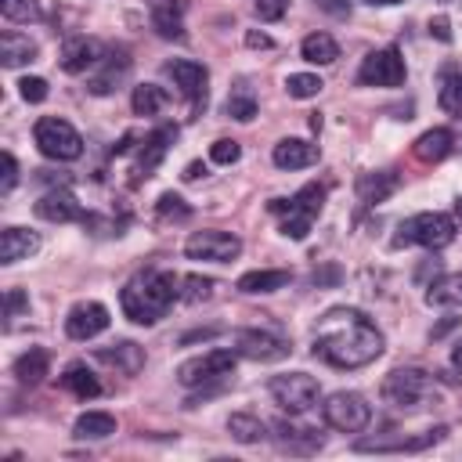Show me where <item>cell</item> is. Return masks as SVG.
<instances>
[{
	"label": "cell",
	"instance_id": "35",
	"mask_svg": "<svg viewBox=\"0 0 462 462\" xmlns=\"http://www.w3.org/2000/svg\"><path fill=\"white\" fill-rule=\"evenodd\" d=\"M72 433H76L79 440H105V437L116 433V415H108V411H83V415L76 419Z\"/></svg>",
	"mask_w": 462,
	"mask_h": 462
},
{
	"label": "cell",
	"instance_id": "38",
	"mask_svg": "<svg viewBox=\"0 0 462 462\" xmlns=\"http://www.w3.org/2000/svg\"><path fill=\"white\" fill-rule=\"evenodd\" d=\"M321 76H314V72H292L289 79H285V94L289 97H296V101H307V97H318L321 94Z\"/></svg>",
	"mask_w": 462,
	"mask_h": 462
},
{
	"label": "cell",
	"instance_id": "12",
	"mask_svg": "<svg viewBox=\"0 0 462 462\" xmlns=\"http://www.w3.org/2000/svg\"><path fill=\"white\" fill-rule=\"evenodd\" d=\"M162 76H166L195 108L206 105V83H209V69H206V65H199V61H191V58H170V61H162Z\"/></svg>",
	"mask_w": 462,
	"mask_h": 462
},
{
	"label": "cell",
	"instance_id": "36",
	"mask_svg": "<svg viewBox=\"0 0 462 462\" xmlns=\"http://www.w3.org/2000/svg\"><path fill=\"white\" fill-rule=\"evenodd\" d=\"M166 90L162 87H155V83H141V87H134V97H130V108H134V116H159L162 108H166Z\"/></svg>",
	"mask_w": 462,
	"mask_h": 462
},
{
	"label": "cell",
	"instance_id": "26",
	"mask_svg": "<svg viewBox=\"0 0 462 462\" xmlns=\"http://www.w3.org/2000/svg\"><path fill=\"white\" fill-rule=\"evenodd\" d=\"M451 148H455V134H451L448 126H433V130H426V134L411 144V152H415L419 162H440V159L451 155Z\"/></svg>",
	"mask_w": 462,
	"mask_h": 462
},
{
	"label": "cell",
	"instance_id": "40",
	"mask_svg": "<svg viewBox=\"0 0 462 462\" xmlns=\"http://www.w3.org/2000/svg\"><path fill=\"white\" fill-rule=\"evenodd\" d=\"M213 296V278H202V274H184L180 278V300L184 303H202Z\"/></svg>",
	"mask_w": 462,
	"mask_h": 462
},
{
	"label": "cell",
	"instance_id": "42",
	"mask_svg": "<svg viewBox=\"0 0 462 462\" xmlns=\"http://www.w3.org/2000/svg\"><path fill=\"white\" fill-rule=\"evenodd\" d=\"M159 217H166V220H188L191 217V206L180 195L166 191V195H159Z\"/></svg>",
	"mask_w": 462,
	"mask_h": 462
},
{
	"label": "cell",
	"instance_id": "25",
	"mask_svg": "<svg viewBox=\"0 0 462 462\" xmlns=\"http://www.w3.org/2000/svg\"><path fill=\"white\" fill-rule=\"evenodd\" d=\"M289 282H292V271H285V267H260V271H245L235 282V289L245 292V296H260V292H278Z\"/></svg>",
	"mask_w": 462,
	"mask_h": 462
},
{
	"label": "cell",
	"instance_id": "16",
	"mask_svg": "<svg viewBox=\"0 0 462 462\" xmlns=\"http://www.w3.org/2000/svg\"><path fill=\"white\" fill-rule=\"evenodd\" d=\"M32 213L47 224H72V220H87L83 206L76 202V195L69 188H51L47 195H40V202L32 206Z\"/></svg>",
	"mask_w": 462,
	"mask_h": 462
},
{
	"label": "cell",
	"instance_id": "18",
	"mask_svg": "<svg viewBox=\"0 0 462 462\" xmlns=\"http://www.w3.org/2000/svg\"><path fill=\"white\" fill-rule=\"evenodd\" d=\"M101 43L97 40H90V36H69L65 43H61V54H58V65L69 72V76H79V72H87V69H94L97 61H101Z\"/></svg>",
	"mask_w": 462,
	"mask_h": 462
},
{
	"label": "cell",
	"instance_id": "55",
	"mask_svg": "<svg viewBox=\"0 0 462 462\" xmlns=\"http://www.w3.org/2000/svg\"><path fill=\"white\" fill-rule=\"evenodd\" d=\"M455 217H458V224H462V199L455 202Z\"/></svg>",
	"mask_w": 462,
	"mask_h": 462
},
{
	"label": "cell",
	"instance_id": "48",
	"mask_svg": "<svg viewBox=\"0 0 462 462\" xmlns=\"http://www.w3.org/2000/svg\"><path fill=\"white\" fill-rule=\"evenodd\" d=\"M430 36H433V40H440V43H451V22H448L444 14L430 18Z\"/></svg>",
	"mask_w": 462,
	"mask_h": 462
},
{
	"label": "cell",
	"instance_id": "19",
	"mask_svg": "<svg viewBox=\"0 0 462 462\" xmlns=\"http://www.w3.org/2000/svg\"><path fill=\"white\" fill-rule=\"evenodd\" d=\"M94 357H97L101 365L123 372V375H137V372L144 368V346L134 343V339H116V343H108V346H97Z\"/></svg>",
	"mask_w": 462,
	"mask_h": 462
},
{
	"label": "cell",
	"instance_id": "28",
	"mask_svg": "<svg viewBox=\"0 0 462 462\" xmlns=\"http://www.w3.org/2000/svg\"><path fill=\"white\" fill-rule=\"evenodd\" d=\"M29 61H36V43L25 32L7 29L0 36V65L4 69H18V65H29Z\"/></svg>",
	"mask_w": 462,
	"mask_h": 462
},
{
	"label": "cell",
	"instance_id": "41",
	"mask_svg": "<svg viewBox=\"0 0 462 462\" xmlns=\"http://www.w3.org/2000/svg\"><path fill=\"white\" fill-rule=\"evenodd\" d=\"M209 159H213L217 166H231V162H238V159H242V144H238V141H231V137H220V141H213Z\"/></svg>",
	"mask_w": 462,
	"mask_h": 462
},
{
	"label": "cell",
	"instance_id": "1",
	"mask_svg": "<svg viewBox=\"0 0 462 462\" xmlns=\"http://www.w3.org/2000/svg\"><path fill=\"white\" fill-rule=\"evenodd\" d=\"M383 354V332L357 307H332L314 325V357L332 368H365Z\"/></svg>",
	"mask_w": 462,
	"mask_h": 462
},
{
	"label": "cell",
	"instance_id": "8",
	"mask_svg": "<svg viewBox=\"0 0 462 462\" xmlns=\"http://www.w3.org/2000/svg\"><path fill=\"white\" fill-rule=\"evenodd\" d=\"M267 390H271L274 404H278L282 411H289V415H307V411L318 404V397H321L318 379H314V375H307V372H285V375H271Z\"/></svg>",
	"mask_w": 462,
	"mask_h": 462
},
{
	"label": "cell",
	"instance_id": "53",
	"mask_svg": "<svg viewBox=\"0 0 462 462\" xmlns=\"http://www.w3.org/2000/svg\"><path fill=\"white\" fill-rule=\"evenodd\" d=\"M451 365H455V368H458V372H462V343H458V346H455V350H451Z\"/></svg>",
	"mask_w": 462,
	"mask_h": 462
},
{
	"label": "cell",
	"instance_id": "50",
	"mask_svg": "<svg viewBox=\"0 0 462 462\" xmlns=\"http://www.w3.org/2000/svg\"><path fill=\"white\" fill-rule=\"evenodd\" d=\"M220 328H191V332H184L180 336V346H188V343H195V339H213Z\"/></svg>",
	"mask_w": 462,
	"mask_h": 462
},
{
	"label": "cell",
	"instance_id": "47",
	"mask_svg": "<svg viewBox=\"0 0 462 462\" xmlns=\"http://www.w3.org/2000/svg\"><path fill=\"white\" fill-rule=\"evenodd\" d=\"M318 11H325V14H332V18H346L350 14V0H310Z\"/></svg>",
	"mask_w": 462,
	"mask_h": 462
},
{
	"label": "cell",
	"instance_id": "54",
	"mask_svg": "<svg viewBox=\"0 0 462 462\" xmlns=\"http://www.w3.org/2000/svg\"><path fill=\"white\" fill-rule=\"evenodd\" d=\"M365 4H372V7H375V4H379V7H390V4H401V0H365Z\"/></svg>",
	"mask_w": 462,
	"mask_h": 462
},
{
	"label": "cell",
	"instance_id": "30",
	"mask_svg": "<svg viewBox=\"0 0 462 462\" xmlns=\"http://www.w3.org/2000/svg\"><path fill=\"white\" fill-rule=\"evenodd\" d=\"M47 372H51V354H47L43 346H29V350L14 361V379H18L22 386H40V383L47 379Z\"/></svg>",
	"mask_w": 462,
	"mask_h": 462
},
{
	"label": "cell",
	"instance_id": "33",
	"mask_svg": "<svg viewBox=\"0 0 462 462\" xmlns=\"http://www.w3.org/2000/svg\"><path fill=\"white\" fill-rule=\"evenodd\" d=\"M426 303H430V307H462V271L440 274V278L426 289Z\"/></svg>",
	"mask_w": 462,
	"mask_h": 462
},
{
	"label": "cell",
	"instance_id": "51",
	"mask_svg": "<svg viewBox=\"0 0 462 462\" xmlns=\"http://www.w3.org/2000/svg\"><path fill=\"white\" fill-rule=\"evenodd\" d=\"M199 177H206V166H202V162H188L184 180H199Z\"/></svg>",
	"mask_w": 462,
	"mask_h": 462
},
{
	"label": "cell",
	"instance_id": "4",
	"mask_svg": "<svg viewBox=\"0 0 462 462\" xmlns=\"http://www.w3.org/2000/svg\"><path fill=\"white\" fill-rule=\"evenodd\" d=\"M321 206H325V188L318 180L303 184L292 199H271L267 202L271 213H282V235L292 242H303L310 235L314 220L321 217Z\"/></svg>",
	"mask_w": 462,
	"mask_h": 462
},
{
	"label": "cell",
	"instance_id": "34",
	"mask_svg": "<svg viewBox=\"0 0 462 462\" xmlns=\"http://www.w3.org/2000/svg\"><path fill=\"white\" fill-rule=\"evenodd\" d=\"M300 54H303V61H310V65H332V61L339 58V43H336L328 32H310V36H303Z\"/></svg>",
	"mask_w": 462,
	"mask_h": 462
},
{
	"label": "cell",
	"instance_id": "10",
	"mask_svg": "<svg viewBox=\"0 0 462 462\" xmlns=\"http://www.w3.org/2000/svg\"><path fill=\"white\" fill-rule=\"evenodd\" d=\"M238 253H242V238H238V235H231V231H220V227L195 231V235L184 242V256H188V260L231 263Z\"/></svg>",
	"mask_w": 462,
	"mask_h": 462
},
{
	"label": "cell",
	"instance_id": "52",
	"mask_svg": "<svg viewBox=\"0 0 462 462\" xmlns=\"http://www.w3.org/2000/svg\"><path fill=\"white\" fill-rule=\"evenodd\" d=\"M455 325H458V318H448V321H440V325L433 328V339H440V336H444V332H451Z\"/></svg>",
	"mask_w": 462,
	"mask_h": 462
},
{
	"label": "cell",
	"instance_id": "23",
	"mask_svg": "<svg viewBox=\"0 0 462 462\" xmlns=\"http://www.w3.org/2000/svg\"><path fill=\"white\" fill-rule=\"evenodd\" d=\"M271 159H274L278 170H307V166L318 162V144H310L303 137H282L274 144Z\"/></svg>",
	"mask_w": 462,
	"mask_h": 462
},
{
	"label": "cell",
	"instance_id": "22",
	"mask_svg": "<svg viewBox=\"0 0 462 462\" xmlns=\"http://www.w3.org/2000/svg\"><path fill=\"white\" fill-rule=\"evenodd\" d=\"M444 433H448V426H433V430H426L422 437H393V440H372V437H365V440H357L354 444V451H426L430 444H437V440H444Z\"/></svg>",
	"mask_w": 462,
	"mask_h": 462
},
{
	"label": "cell",
	"instance_id": "32",
	"mask_svg": "<svg viewBox=\"0 0 462 462\" xmlns=\"http://www.w3.org/2000/svg\"><path fill=\"white\" fill-rule=\"evenodd\" d=\"M437 105L440 112L462 119V69L458 65H448L440 72V90H437Z\"/></svg>",
	"mask_w": 462,
	"mask_h": 462
},
{
	"label": "cell",
	"instance_id": "21",
	"mask_svg": "<svg viewBox=\"0 0 462 462\" xmlns=\"http://www.w3.org/2000/svg\"><path fill=\"white\" fill-rule=\"evenodd\" d=\"M184 11H188V0H148L152 29L162 40H184Z\"/></svg>",
	"mask_w": 462,
	"mask_h": 462
},
{
	"label": "cell",
	"instance_id": "45",
	"mask_svg": "<svg viewBox=\"0 0 462 462\" xmlns=\"http://www.w3.org/2000/svg\"><path fill=\"white\" fill-rule=\"evenodd\" d=\"M25 307H29V296H25L22 289H7V310H4L7 325H14V318H22Z\"/></svg>",
	"mask_w": 462,
	"mask_h": 462
},
{
	"label": "cell",
	"instance_id": "11",
	"mask_svg": "<svg viewBox=\"0 0 462 462\" xmlns=\"http://www.w3.org/2000/svg\"><path fill=\"white\" fill-rule=\"evenodd\" d=\"M404 76H408V69H404V58H401L397 47L372 51L357 69V83L361 87H401Z\"/></svg>",
	"mask_w": 462,
	"mask_h": 462
},
{
	"label": "cell",
	"instance_id": "39",
	"mask_svg": "<svg viewBox=\"0 0 462 462\" xmlns=\"http://www.w3.org/2000/svg\"><path fill=\"white\" fill-rule=\"evenodd\" d=\"M0 11L7 22H18V25H29L40 18V0H0Z\"/></svg>",
	"mask_w": 462,
	"mask_h": 462
},
{
	"label": "cell",
	"instance_id": "44",
	"mask_svg": "<svg viewBox=\"0 0 462 462\" xmlns=\"http://www.w3.org/2000/svg\"><path fill=\"white\" fill-rule=\"evenodd\" d=\"M253 11L260 22H278L289 11V0H253Z\"/></svg>",
	"mask_w": 462,
	"mask_h": 462
},
{
	"label": "cell",
	"instance_id": "17",
	"mask_svg": "<svg viewBox=\"0 0 462 462\" xmlns=\"http://www.w3.org/2000/svg\"><path fill=\"white\" fill-rule=\"evenodd\" d=\"M97 65H101V69L87 79V90L97 94V97L112 94V90L130 76V54H126V51H105Z\"/></svg>",
	"mask_w": 462,
	"mask_h": 462
},
{
	"label": "cell",
	"instance_id": "15",
	"mask_svg": "<svg viewBox=\"0 0 462 462\" xmlns=\"http://www.w3.org/2000/svg\"><path fill=\"white\" fill-rule=\"evenodd\" d=\"M177 141V126L173 123H162V126H155L144 141H141V148H137V162H134V180H141V177H152L155 173V166L166 159V152H170V144Z\"/></svg>",
	"mask_w": 462,
	"mask_h": 462
},
{
	"label": "cell",
	"instance_id": "2",
	"mask_svg": "<svg viewBox=\"0 0 462 462\" xmlns=\"http://www.w3.org/2000/svg\"><path fill=\"white\" fill-rule=\"evenodd\" d=\"M173 300H180V274L173 271H137L119 292V307L134 325H155Z\"/></svg>",
	"mask_w": 462,
	"mask_h": 462
},
{
	"label": "cell",
	"instance_id": "24",
	"mask_svg": "<svg viewBox=\"0 0 462 462\" xmlns=\"http://www.w3.org/2000/svg\"><path fill=\"white\" fill-rule=\"evenodd\" d=\"M40 249V235L29 231V227H4L0 235V263L11 267L18 260H29L32 253Z\"/></svg>",
	"mask_w": 462,
	"mask_h": 462
},
{
	"label": "cell",
	"instance_id": "43",
	"mask_svg": "<svg viewBox=\"0 0 462 462\" xmlns=\"http://www.w3.org/2000/svg\"><path fill=\"white\" fill-rule=\"evenodd\" d=\"M18 94H22L29 105H40V101H47V79L25 76V79H18Z\"/></svg>",
	"mask_w": 462,
	"mask_h": 462
},
{
	"label": "cell",
	"instance_id": "6",
	"mask_svg": "<svg viewBox=\"0 0 462 462\" xmlns=\"http://www.w3.org/2000/svg\"><path fill=\"white\" fill-rule=\"evenodd\" d=\"M32 141H36V148H40L47 159H54V162H72V159L83 155V137H79V130H76L69 119H58V116L36 119Z\"/></svg>",
	"mask_w": 462,
	"mask_h": 462
},
{
	"label": "cell",
	"instance_id": "27",
	"mask_svg": "<svg viewBox=\"0 0 462 462\" xmlns=\"http://www.w3.org/2000/svg\"><path fill=\"white\" fill-rule=\"evenodd\" d=\"M354 188H357V199H361L365 206H375V202H386V199L397 191V173H390V170H372V173H361Z\"/></svg>",
	"mask_w": 462,
	"mask_h": 462
},
{
	"label": "cell",
	"instance_id": "13",
	"mask_svg": "<svg viewBox=\"0 0 462 462\" xmlns=\"http://www.w3.org/2000/svg\"><path fill=\"white\" fill-rule=\"evenodd\" d=\"M235 350L249 361H282L289 357V339L282 332H271V328H238L235 332Z\"/></svg>",
	"mask_w": 462,
	"mask_h": 462
},
{
	"label": "cell",
	"instance_id": "37",
	"mask_svg": "<svg viewBox=\"0 0 462 462\" xmlns=\"http://www.w3.org/2000/svg\"><path fill=\"white\" fill-rule=\"evenodd\" d=\"M227 433H231L238 444H260V440L267 437V426H263L256 415H249V411H235V415L227 419Z\"/></svg>",
	"mask_w": 462,
	"mask_h": 462
},
{
	"label": "cell",
	"instance_id": "49",
	"mask_svg": "<svg viewBox=\"0 0 462 462\" xmlns=\"http://www.w3.org/2000/svg\"><path fill=\"white\" fill-rule=\"evenodd\" d=\"M245 47H253V51H271V47H274V40H271L267 32L249 29V32H245Z\"/></svg>",
	"mask_w": 462,
	"mask_h": 462
},
{
	"label": "cell",
	"instance_id": "9",
	"mask_svg": "<svg viewBox=\"0 0 462 462\" xmlns=\"http://www.w3.org/2000/svg\"><path fill=\"white\" fill-rule=\"evenodd\" d=\"M321 419L339 433H361L372 422V404L357 390H336L325 397Z\"/></svg>",
	"mask_w": 462,
	"mask_h": 462
},
{
	"label": "cell",
	"instance_id": "29",
	"mask_svg": "<svg viewBox=\"0 0 462 462\" xmlns=\"http://www.w3.org/2000/svg\"><path fill=\"white\" fill-rule=\"evenodd\" d=\"M256 108H260V101H256L253 83H249V79H235L231 90H227L224 112H227L231 119H238V123H249V119H256Z\"/></svg>",
	"mask_w": 462,
	"mask_h": 462
},
{
	"label": "cell",
	"instance_id": "46",
	"mask_svg": "<svg viewBox=\"0 0 462 462\" xmlns=\"http://www.w3.org/2000/svg\"><path fill=\"white\" fill-rule=\"evenodd\" d=\"M18 184V162L11 152H4V177H0V195H7Z\"/></svg>",
	"mask_w": 462,
	"mask_h": 462
},
{
	"label": "cell",
	"instance_id": "31",
	"mask_svg": "<svg viewBox=\"0 0 462 462\" xmlns=\"http://www.w3.org/2000/svg\"><path fill=\"white\" fill-rule=\"evenodd\" d=\"M58 383L69 390V393H76L79 401H94L97 393H101V383H97V375L83 365V361H72L61 375H58Z\"/></svg>",
	"mask_w": 462,
	"mask_h": 462
},
{
	"label": "cell",
	"instance_id": "20",
	"mask_svg": "<svg viewBox=\"0 0 462 462\" xmlns=\"http://www.w3.org/2000/svg\"><path fill=\"white\" fill-rule=\"evenodd\" d=\"M274 440H278V448L289 451V455H314V451H321V444H325V437H321L318 430L296 426V422H289V419H278V422H274Z\"/></svg>",
	"mask_w": 462,
	"mask_h": 462
},
{
	"label": "cell",
	"instance_id": "7",
	"mask_svg": "<svg viewBox=\"0 0 462 462\" xmlns=\"http://www.w3.org/2000/svg\"><path fill=\"white\" fill-rule=\"evenodd\" d=\"M235 361H238V350H206L199 357H188L180 361L177 368V383L188 386V390H199V386H209V383H220V379H231L235 372Z\"/></svg>",
	"mask_w": 462,
	"mask_h": 462
},
{
	"label": "cell",
	"instance_id": "14",
	"mask_svg": "<svg viewBox=\"0 0 462 462\" xmlns=\"http://www.w3.org/2000/svg\"><path fill=\"white\" fill-rule=\"evenodd\" d=\"M108 307L97 303V300H87V303H76L69 314H65V336L69 339H94L108 328Z\"/></svg>",
	"mask_w": 462,
	"mask_h": 462
},
{
	"label": "cell",
	"instance_id": "3",
	"mask_svg": "<svg viewBox=\"0 0 462 462\" xmlns=\"http://www.w3.org/2000/svg\"><path fill=\"white\" fill-rule=\"evenodd\" d=\"M379 397L393 411H419L430 401H437V379L426 368H419V365H404V368H393L383 379Z\"/></svg>",
	"mask_w": 462,
	"mask_h": 462
},
{
	"label": "cell",
	"instance_id": "5",
	"mask_svg": "<svg viewBox=\"0 0 462 462\" xmlns=\"http://www.w3.org/2000/svg\"><path fill=\"white\" fill-rule=\"evenodd\" d=\"M455 238V217L448 213H415L397 224L393 245H426V249H444Z\"/></svg>",
	"mask_w": 462,
	"mask_h": 462
}]
</instances>
